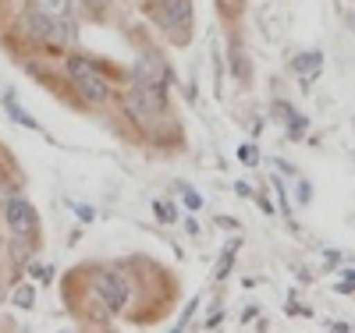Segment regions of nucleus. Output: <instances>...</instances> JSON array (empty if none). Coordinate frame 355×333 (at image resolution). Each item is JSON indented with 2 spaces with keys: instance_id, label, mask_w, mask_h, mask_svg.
<instances>
[{
  "instance_id": "nucleus-1",
  "label": "nucleus",
  "mask_w": 355,
  "mask_h": 333,
  "mask_svg": "<svg viewBox=\"0 0 355 333\" xmlns=\"http://www.w3.org/2000/svg\"><path fill=\"white\" fill-rule=\"evenodd\" d=\"M89 284H93V294L103 301V309H107L110 316L125 312L128 298H132V287H128V280H125L121 269H96Z\"/></svg>"
},
{
  "instance_id": "nucleus-2",
  "label": "nucleus",
  "mask_w": 355,
  "mask_h": 333,
  "mask_svg": "<svg viewBox=\"0 0 355 333\" xmlns=\"http://www.w3.org/2000/svg\"><path fill=\"white\" fill-rule=\"evenodd\" d=\"M4 220H8V227H11L18 237L36 234V227H40V220H36V209L28 206L25 199H11V202L4 206Z\"/></svg>"
},
{
  "instance_id": "nucleus-3",
  "label": "nucleus",
  "mask_w": 355,
  "mask_h": 333,
  "mask_svg": "<svg viewBox=\"0 0 355 333\" xmlns=\"http://www.w3.org/2000/svg\"><path fill=\"white\" fill-rule=\"evenodd\" d=\"M75 89H78V96L85 100V103H107L110 100V82L93 68V71H85V75H78L75 78Z\"/></svg>"
},
{
  "instance_id": "nucleus-4",
  "label": "nucleus",
  "mask_w": 355,
  "mask_h": 333,
  "mask_svg": "<svg viewBox=\"0 0 355 333\" xmlns=\"http://www.w3.org/2000/svg\"><path fill=\"white\" fill-rule=\"evenodd\" d=\"M75 36H78V25L71 21V15H57V18H50L46 43H53V46H68V43H75Z\"/></svg>"
},
{
  "instance_id": "nucleus-5",
  "label": "nucleus",
  "mask_w": 355,
  "mask_h": 333,
  "mask_svg": "<svg viewBox=\"0 0 355 333\" xmlns=\"http://www.w3.org/2000/svg\"><path fill=\"white\" fill-rule=\"evenodd\" d=\"M135 82H142V85H160V89H167V68L160 64L157 57H146V60H139V64H135Z\"/></svg>"
},
{
  "instance_id": "nucleus-6",
  "label": "nucleus",
  "mask_w": 355,
  "mask_h": 333,
  "mask_svg": "<svg viewBox=\"0 0 355 333\" xmlns=\"http://www.w3.org/2000/svg\"><path fill=\"white\" fill-rule=\"evenodd\" d=\"M21 21H25V33H28V36H36V39H43V43H46V33H50V15H43V11H36V8H33V11H25V18H21Z\"/></svg>"
},
{
  "instance_id": "nucleus-7",
  "label": "nucleus",
  "mask_w": 355,
  "mask_h": 333,
  "mask_svg": "<svg viewBox=\"0 0 355 333\" xmlns=\"http://www.w3.org/2000/svg\"><path fill=\"white\" fill-rule=\"evenodd\" d=\"M320 64H323V57L320 53H302V57H295V71H299L302 78H316L320 75Z\"/></svg>"
},
{
  "instance_id": "nucleus-8",
  "label": "nucleus",
  "mask_w": 355,
  "mask_h": 333,
  "mask_svg": "<svg viewBox=\"0 0 355 333\" xmlns=\"http://www.w3.org/2000/svg\"><path fill=\"white\" fill-rule=\"evenodd\" d=\"M33 8L50 15V18H57V15H68V0H33Z\"/></svg>"
},
{
  "instance_id": "nucleus-9",
  "label": "nucleus",
  "mask_w": 355,
  "mask_h": 333,
  "mask_svg": "<svg viewBox=\"0 0 355 333\" xmlns=\"http://www.w3.org/2000/svg\"><path fill=\"white\" fill-rule=\"evenodd\" d=\"M153 209H157V220H160V224H174V220H178L174 202H153Z\"/></svg>"
},
{
  "instance_id": "nucleus-10",
  "label": "nucleus",
  "mask_w": 355,
  "mask_h": 333,
  "mask_svg": "<svg viewBox=\"0 0 355 333\" xmlns=\"http://www.w3.org/2000/svg\"><path fill=\"white\" fill-rule=\"evenodd\" d=\"M33 301H36V291L33 287H18L15 291V305L18 309H33Z\"/></svg>"
},
{
  "instance_id": "nucleus-11",
  "label": "nucleus",
  "mask_w": 355,
  "mask_h": 333,
  "mask_svg": "<svg viewBox=\"0 0 355 333\" xmlns=\"http://www.w3.org/2000/svg\"><path fill=\"white\" fill-rule=\"evenodd\" d=\"M185 202H189V206H192V209H199V206H202V199H199V195H196V192H185Z\"/></svg>"
}]
</instances>
